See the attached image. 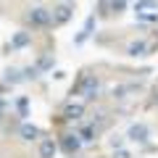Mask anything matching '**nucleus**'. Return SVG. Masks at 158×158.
I'll return each instance as SVG.
<instances>
[{"instance_id":"f257e3e1","label":"nucleus","mask_w":158,"mask_h":158,"mask_svg":"<svg viewBox=\"0 0 158 158\" xmlns=\"http://www.w3.org/2000/svg\"><path fill=\"white\" fill-rule=\"evenodd\" d=\"M29 24H32V27H48V24H50V13H48L45 8H32V11H29Z\"/></svg>"},{"instance_id":"f03ea898","label":"nucleus","mask_w":158,"mask_h":158,"mask_svg":"<svg viewBox=\"0 0 158 158\" xmlns=\"http://www.w3.org/2000/svg\"><path fill=\"white\" fill-rule=\"evenodd\" d=\"M82 113H85V106H82V103H69V106L63 108V118H69V121L82 118Z\"/></svg>"},{"instance_id":"7ed1b4c3","label":"nucleus","mask_w":158,"mask_h":158,"mask_svg":"<svg viewBox=\"0 0 158 158\" xmlns=\"http://www.w3.org/2000/svg\"><path fill=\"white\" fill-rule=\"evenodd\" d=\"M69 19H71V6H66V3H61V6L53 11V19L50 21H56V24H66Z\"/></svg>"},{"instance_id":"20e7f679","label":"nucleus","mask_w":158,"mask_h":158,"mask_svg":"<svg viewBox=\"0 0 158 158\" xmlns=\"http://www.w3.org/2000/svg\"><path fill=\"white\" fill-rule=\"evenodd\" d=\"M82 90H85V98H87V100H92V98H98V90H100V85H98V79L85 77V85H82Z\"/></svg>"},{"instance_id":"39448f33","label":"nucleus","mask_w":158,"mask_h":158,"mask_svg":"<svg viewBox=\"0 0 158 158\" xmlns=\"http://www.w3.org/2000/svg\"><path fill=\"white\" fill-rule=\"evenodd\" d=\"M61 148L66 153H77L79 150V137L77 135H66V137H63V142H61Z\"/></svg>"},{"instance_id":"423d86ee","label":"nucleus","mask_w":158,"mask_h":158,"mask_svg":"<svg viewBox=\"0 0 158 158\" xmlns=\"http://www.w3.org/2000/svg\"><path fill=\"white\" fill-rule=\"evenodd\" d=\"M56 150H58V145L53 140H45L42 145H40V156H42V158H53V156H56Z\"/></svg>"},{"instance_id":"0eeeda50","label":"nucleus","mask_w":158,"mask_h":158,"mask_svg":"<svg viewBox=\"0 0 158 158\" xmlns=\"http://www.w3.org/2000/svg\"><path fill=\"white\" fill-rule=\"evenodd\" d=\"M129 137H132V140L145 142V140H148V129H145V124H135V127L129 129Z\"/></svg>"},{"instance_id":"6e6552de","label":"nucleus","mask_w":158,"mask_h":158,"mask_svg":"<svg viewBox=\"0 0 158 158\" xmlns=\"http://www.w3.org/2000/svg\"><path fill=\"white\" fill-rule=\"evenodd\" d=\"M21 137H24L27 142H32V140H37V137H40V129H37V127L24 124V127H21Z\"/></svg>"},{"instance_id":"1a4fd4ad","label":"nucleus","mask_w":158,"mask_h":158,"mask_svg":"<svg viewBox=\"0 0 158 158\" xmlns=\"http://www.w3.org/2000/svg\"><path fill=\"white\" fill-rule=\"evenodd\" d=\"M79 140H85V142H90V140H95V127H85V129L79 132Z\"/></svg>"},{"instance_id":"9d476101","label":"nucleus","mask_w":158,"mask_h":158,"mask_svg":"<svg viewBox=\"0 0 158 158\" xmlns=\"http://www.w3.org/2000/svg\"><path fill=\"white\" fill-rule=\"evenodd\" d=\"M145 50H148L145 42H132V45H129V56H142Z\"/></svg>"},{"instance_id":"9b49d317","label":"nucleus","mask_w":158,"mask_h":158,"mask_svg":"<svg viewBox=\"0 0 158 158\" xmlns=\"http://www.w3.org/2000/svg\"><path fill=\"white\" fill-rule=\"evenodd\" d=\"M27 42H29V34H27V32H21V34H16V37H13V45H16V48L27 45Z\"/></svg>"},{"instance_id":"f8f14e48","label":"nucleus","mask_w":158,"mask_h":158,"mask_svg":"<svg viewBox=\"0 0 158 158\" xmlns=\"http://www.w3.org/2000/svg\"><path fill=\"white\" fill-rule=\"evenodd\" d=\"M142 8H156V3L153 0H140L137 3V11H142Z\"/></svg>"},{"instance_id":"ddd939ff","label":"nucleus","mask_w":158,"mask_h":158,"mask_svg":"<svg viewBox=\"0 0 158 158\" xmlns=\"http://www.w3.org/2000/svg\"><path fill=\"white\" fill-rule=\"evenodd\" d=\"M113 158H129V153H127V150H118V153H116Z\"/></svg>"}]
</instances>
